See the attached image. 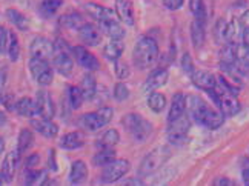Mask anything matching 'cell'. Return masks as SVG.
Masks as SVG:
<instances>
[{
  "instance_id": "cell-1",
  "label": "cell",
  "mask_w": 249,
  "mask_h": 186,
  "mask_svg": "<svg viewBox=\"0 0 249 186\" xmlns=\"http://www.w3.org/2000/svg\"><path fill=\"white\" fill-rule=\"evenodd\" d=\"M159 45L156 43L154 38L142 37L134 46L132 58L139 70H148L152 65H156V62L159 60Z\"/></svg>"
},
{
  "instance_id": "cell-2",
  "label": "cell",
  "mask_w": 249,
  "mask_h": 186,
  "mask_svg": "<svg viewBox=\"0 0 249 186\" xmlns=\"http://www.w3.org/2000/svg\"><path fill=\"white\" fill-rule=\"evenodd\" d=\"M122 125L124 126V130L131 134L132 139L139 143L145 142L149 137V134L152 132V125L139 114H126L123 117Z\"/></svg>"
},
{
  "instance_id": "cell-3",
  "label": "cell",
  "mask_w": 249,
  "mask_h": 186,
  "mask_svg": "<svg viewBox=\"0 0 249 186\" xmlns=\"http://www.w3.org/2000/svg\"><path fill=\"white\" fill-rule=\"evenodd\" d=\"M206 93L211 97H213V100L218 106L220 112H222L225 117H231V115H235V114L240 112L242 106H240V103H238V100H237V95L225 91L223 88H220L218 85L214 88V90H209Z\"/></svg>"
},
{
  "instance_id": "cell-4",
  "label": "cell",
  "mask_w": 249,
  "mask_h": 186,
  "mask_svg": "<svg viewBox=\"0 0 249 186\" xmlns=\"http://www.w3.org/2000/svg\"><path fill=\"white\" fill-rule=\"evenodd\" d=\"M171 157V149L168 146H159V148L152 149L145 159L142 160L140 168H139V175L140 177H146V175L154 174L157 169L166 163V160Z\"/></svg>"
},
{
  "instance_id": "cell-5",
  "label": "cell",
  "mask_w": 249,
  "mask_h": 186,
  "mask_svg": "<svg viewBox=\"0 0 249 186\" xmlns=\"http://www.w3.org/2000/svg\"><path fill=\"white\" fill-rule=\"evenodd\" d=\"M112 115H114V110L109 106H103L100 108L99 111H94V112H88L82 115V126L85 130H88L91 132L94 131H99L102 130L103 126H107L111 120H112Z\"/></svg>"
},
{
  "instance_id": "cell-6",
  "label": "cell",
  "mask_w": 249,
  "mask_h": 186,
  "mask_svg": "<svg viewBox=\"0 0 249 186\" xmlns=\"http://www.w3.org/2000/svg\"><path fill=\"white\" fill-rule=\"evenodd\" d=\"M65 42L57 40L54 45V53H53V60H54V68L59 71L62 75L70 77L74 71V60L70 56V53L66 51V48L63 45Z\"/></svg>"
},
{
  "instance_id": "cell-7",
  "label": "cell",
  "mask_w": 249,
  "mask_h": 186,
  "mask_svg": "<svg viewBox=\"0 0 249 186\" xmlns=\"http://www.w3.org/2000/svg\"><path fill=\"white\" fill-rule=\"evenodd\" d=\"M30 71L31 75L34 77V80L42 85V86H48L53 82V68L48 63V60L45 58H34L31 57L30 60Z\"/></svg>"
},
{
  "instance_id": "cell-8",
  "label": "cell",
  "mask_w": 249,
  "mask_h": 186,
  "mask_svg": "<svg viewBox=\"0 0 249 186\" xmlns=\"http://www.w3.org/2000/svg\"><path fill=\"white\" fill-rule=\"evenodd\" d=\"M189 128H191L189 115H181L180 119H177V120L169 123V128H168V140L172 145H181L183 142H186Z\"/></svg>"
},
{
  "instance_id": "cell-9",
  "label": "cell",
  "mask_w": 249,
  "mask_h": 186,
  "mask_svg": "<svg viewBox=\"0 0 249 186\" xmlns=\"http://www.w3.org/2000/svg\"><path fill=\"white\" fill-rule=\"evenodd\" d=\"M131 169V163L128 160L123 159H116L112 160L111 163H108L107 166H103L102 171V180L105 183H112L120 180L124 174H128Z\"/></svg>"
},
{
  "instance_id": "cell-10",
  "label": "cell",
  "mask_w": 249,
  "mask_h": 186,
  "mask_svg": "<svg viewBox=\"0 0 249 186\" xmlns=\"http://www.w3.org/2000/svg\"><path fill=\"white\" fill-rule=\"evenodd\" d=\"M209 105L198 95H188L186 97V111L189 119L196 120L197 123H202L203 117L208 111Z\"/></svg>"
},
{
  "instance_id": "cell-11",
  "label": "cell",
  "mask_w": 249,
  "mask_h": 186,
  "mask_svg": "<svg viewBox=\"0 0 249 186\" xmlns=\"http://www.w3.org/2000/svg\"><path fill=\"white\" fill-rule=\"evenodd\" d=\"M72 54L75 56V60L79 62L80 66H83L86 71H97L100 68L99 58L95 57L92 53H89L85 46H74L72 48Z\"/></svg>"
},
{
  "instance_id": "cell-12",
  "label": "cell",
  "mask_w": 249,
  "mask_h": 186,
  "mask_svg": "<svg viewBox=\"0 0 249 186\" xmlns=\"http://www.w3.org/2000/svg\"><path fill=\"white\" fill-rule=\"evenodd\" d=\"M30 53L31 57L34 58H45V60H48L54 53V43H51V40H48L46 37H36L31 43Z\"/></svg>"
},
{
  "instance_id": "cell-13",
  "label": "cell",
  "mask_w": 249,
  "mask_h": 186,
  "mask_svg": "<svg viewBox=\"0 0 249 186\" xmlns=\"http://www.w3.org/2000/svg\"><path fill=\"white\" fill-rule=\"evenodd\" d=\"M36 106H37V115H40L42 119H53L54 117V103L51 95L46 91H39L36 95Z\"/></svg>"
},
{
  "instance_id": "cell-14",
  "label": "cell",
  "mask_w": 249,
  "mask_h": 186,
  "mask_svg": "<svg viewBox=\"0 0 249 186\" xmlns=\"http://www.w3.org/2000/svg\"><path fill=\"white\" fill-rule=\"evenodd\" d=\"M168 77H169V74H168V70H165V68H160V70L152 71L146 77L145 83H143V93L149 94L152 91L159 90V88H161L163 85H166Z\"/></svg>"
},
{
  "instance_id": "cell-15",
  "label": "cell",
  "mask_w": 249,
  "mask_h": 186,
  "mask_svg": "<svg viewBox=\"0 0 249 186\" xmlns=\"http://www.w3.org/2000/svg\"><path fill=\"white\" fill-rule=\"evenodd\" d=\"M80 40L88 46H97L102 42V29L92 23H83L79 28Z\"/></svg>"
},
{
  "instance_id": "cell-16",
  "label": "cell",
  "mask_w": 249,
  "mask_h": 186,
  "mask_svg": "<svg viewBox=\"0 0 249 186\" xmlns=\"http://www.w3.org/2000/svg\"><path fill=\"white\" fill-rule=\"evenodd\" d=\"M191 79H193V83L197 88H200V90H203V91L214 90L217 86V77L214 74H211L209 71L194 70V73L191 74Z\"/></svg>"
},
{
  "instance_id": "cell-17",
  "label": "cell",
  "mask_w": 249,
  "mask_h": 186,
  "mask_svg": "<svg viewBox=\"0 0 249 186\" xmlns=\"http://www.w3.org/2000/svg\"><path fill=\"white\" fill-rule=\"evenodd\" d=\"M99 28L111 38H122L124 37V33H126L124 28L122 26V23L117 20V17L103 19V20L99 22Z\"/></svg>"
},
{
  "instance_id": "cell-18",
  "label": "cell",
  "mask_w": 249,
  "mask_h": 186,
  "mask_svg": "<svg viewBox=\"0 0 249 186\" xmlns=\"http://www.w3.org/2000/svg\"><path fill=\"white\" fill-rule=\"evenodd\" d=\"M185 111H186V97H185V94H181V93L174 94V97H172V102H171V108H169V114H168V123L180 119L181 115H185Z\"/></svg>"
},
{
  "instance_id": "cell-19",
  "label": "cell",
  "mask_w": 249,
  "mask_h": 186,
  "mask_svg": "<svg viewBox=\"0 0 249 186\" xmlns=\"http://www.w3.org/2000/svg\"><path fill=\"white\" fill-rule=\"evenodd\" d=\"M18 162H20V152L17 151H11L6 154V157L3 160V165H2V172L5 175L6 182H11L14 179V174L17 171V166H18Z\"/></svg>"
},
{
  "instance_id": "cell-20",
  "label": "cell",
  "mask_w": 249,
  "mask_h": 186,
  "mask_svg": "<svg viewBox=\"0 0 249 186\" xmlns=\"http://www.w3.org/2000/svg\"><path fill=\"white\" fill-rule=\"evenodd\" d=\"M31 125L37 132H40L42 135L48 137V139H54V137L59 134V126L53 122V119H42L40 117L39 120L34 119Z\"/></svg>"
},
{
  "instance_id": "cell-21",
  "label": "cell",
  "mask_w": 249,
  "mask_h": 186,
  "mask_svg": "<svg viewBox=\"0 0 249 186\" xmlns=\"http://www.w3.org/2000/svg\"><path fill=\"white\" fill-rule=\"evenodd\" d=\"M116 14L124 25H134V8L131 0H116Z\"/></svg>"
},
{
  "instance_id": "cell-22",
  "label": "cell",
  "mask_w": 249,
  "mask_h": 186,
  "mask_svg": "<svg viewBox=\"0 0 249 186\" xmlns=\"http://www.w3.org/2000/svg\"><path fill=\"white\" fill-rule=\"evenodd\" d=\"M85 145V134L80 131H74L70 134H65L60 140V146L63 149H79Z\"/></svg>"
},
{
  "instance_id": "cell-23",
  "label": "cell",
  "mask_w": 249,
  "mask_h": 186,
  "mask_svg": "<svg viewBox=\"0 0 249 186\" xmlns=\"http://www.w3.org/2000/svg\"><path fill=\"white\" fill-rule=\"evenodd\" d=\"M68 179H70L71 185H80L88 179V166L85 165V162L77 160L71 165V171H70Z\"/></svg>"
},
{
  "instance_id": "cell-24",
  "label": "cell",
  "mask_w": 249,
  "mask_h": 186,
  "mask_svg": "<svg viewBox=\"0 0 249 186\" xmlns=\"http://www.w3.org/2000/svg\"><path fill=\"white\" fill-rule=\"evenodd\" d=\"M223 120H225L223 114L220 112V111H217V110H214L213 106H209L206 114H205V117H203V120H202V123H200V125L206 126L208 130H218L220 126L223 125Z\"/></svg>"
},
{
  "instance_id": "cell-25",
  "label": "cell",
  "mask_w": 249,
  "mask_h": 186,
  "mask_svg": "<svg viewBox=\"0 0 249 186\" xmlns=\"http://www.w3.org/2000/svg\"><path fill=\"white\" fill-rule=\"evenodd\" d=\"M85 9L86 13H88L92 19H95L97 22L103 20V19H109V17H117L116 13L112 11L109 8H105L102 5H97V3H86L85 5Z\"/></svg>"
},
{
  "instance_id": "cell-26",
  "label": "cell",
  "mask_w": 249,
  "mask_h": 186,
  "mask_svg": "<svg viewBox=\"0 0 249 186\" xmlns=\"http://www.w3.org/2000/svg\"><path fill=\"white\" fill-rule=\"evenodd\" d=\"M124 51V45L122 42V38H111L109 43L103 48V56L108 58V60H117Z\"/></svg>"
},
{
  "instance_id": "cell-27",
  "label": "cell",
  "mask_w": 249,
  "mask_h": 186,
  "mask_svg": "<svg viewBox=\"0 0 249 186\" xmlns=\"http://www.w3.org/2000/svg\"><path fill=\"white\" fill-rule=\"evenodd\" d=\"M16 111L22 117H36L37 115L36 100L30 99V97H22V99L17 100L16 103Z\"/></svg>"
},
{
  "instance_id": "cell-28",
  "label": "cell",
  "mask_w": 249,
  "mask_h": 186,
  "mask_svg": "<svg viewBox=\"0 0 249 186\" xmlns=\"http://www.w3.org/2000/svg\"><path fill=\"white\" fill-rule=\"evenodd\" d=\"M191 40L196 48H200L205 43V22L203 20H196L191 25Z\"/></svg>"
},
{
  "instance_id": "cell-29",
  "label": "cell",
  "mask_w": 249,
  "mask_h": 186,
  "mask_svg": "<svg viewBox=\"0 0 249 186\" xmlns=\"http://www.w3.org/2000/svg\"><path fill=\"white\" fill-rule=\"evenodd\" d=\"M80 91H82V95L85 100H91L92 97L95 95V91H97V83H95V79L94 75L91 74H86L82 82H80Z\"/></svg>"
},
{
  "instance_id": "cell-30",
  "label": "cell",
  "mask_w": 249,
  "mask_h": 186,
  "mask_svg": "<svg viewBox=\"0 0 249 186\" xmlns=\"http://www.w3.org/2000/svg\"><path fill=\"white\" fill-rule=\"evenodd\" d=\"M6 17L8 20L11 22L16 28H18L20 31H26L30 28V20L26 19V16H23L20 11H17L14 8H9L6 11Z\"/></svg>"
},
{
  "instance_id": "cell-31",
  "label": "cell",
  "mask_w": 249,
  "mask_h": 186,
  "mask_svg": "<svg viewBox=\"0 0 249 186\" xmlns=\"http://www.w3.org/2000/svg\"><path fill=\"white\" fill-rule=\"evenodd\" d=\"M120 142V135L116 130H108L102 135V139H99L97 146L100 149H111Z\"/></svg>"
},
{
  "instance_id": "cell-32",
  "label": "cell",
  "mask_w": 249,
  "mask_h": 186,
  "mask_svg": "<svg viewBox=\"0 0 249 186\" xmlns=\"http://www.w3.org/2000/svg\"><path fill=\"white\" fill-rule=\"evenodd\" d=\"M165 106H166V97L163 94H160V93H154L152 91L148 97V108L151 111H154V112H161L165 110Z\"/></svg>"
},
{
  "instance_id": "cell-33",
  "label": "cell",
  "mask_w": 249,
  "mask_h": 186,
  "mask_svg": "<svg viewBox=\"0 0 249 186\" xmlns=\"http://www.w3.org/2000/svg\"><path fill=\"white\" fill-rule=\"evenodd\" d=\"M112 160H116V151H114L112 148L111 149H100V152H97L94 155L92 163L95 166H107Z\"/></svg>"
},
{
  "instance_id": "cell-34",
  "label": "cell",
  "mask_w": 249,
  "mask_h": 186,
  "mask_svg": "<svg viewBox=\"0 0 249 186\" xmlns=\"http://www.w3.org/2000/svg\"><path fill=\"white\" fill-rule=\"evenodd\" d=\"M6 54L9 56V60H11V62H17L18 56H20V45H18V38L11 31H9V40H8Z\"/></svg>"
},
{
  "instance_id": "cell-35",
  "label": "cell",
  "mask_w": 249,
  "mask_h": 186,
  "mask_svg": "<svg viewBox=\"0 0 249 186\" xmlns=\"http://www.w3.org/2000/svg\"><path fill=\"white\" fill-rule=\"evenodd\" d=\"M60 23H62L63 26H66V28H71V29H75V31H79V28H80L85 22L82 20L80 14H77V13H70V14L62 16Z\"/></svg>"
},
{
  "instance_id": "cell-36",
  "label": "cell",
  "mask_w": 249,
  "mask_h": 186,
  "mask_svg": "<svg viewBox=\"0 0 249 186\" xmlns=\"http://www.w3.org/2000/svg\"><path fill=\"white\" fill-rule=\"evenodd\" d=\"M189 9L196 19L206 22V6L203 0H189Z\"/></svg>"
},
{
  "instance_id": "cell-37",
  "label": "cell",
  "mask_w": 249,
  "mask_h": 186,
  "mask_svg": "<svg viewBox=\"0 0 249 186\" xmlns=\"http://www.w3.org/2000/svg\"><path fill=\"white\" fill-rule=\"evenodd\" d=\"M68 102L71 105L72 110H79V108L82 106L83 103V95H82V91H80V88L79 86H70V90H68Z\"/></svg>"
},
{
  "instance_id": "cell-38",
  "label": "cell",
  "mask_w": 249,
  "mask_h": 186,
  "mask_svg": "<svg viewBox=\"0 0 249 186\" xmlns=\"http://www.w3.org/2000/svg\"><path fill=\"white\" fill-rule=\"evenodd\" d=\"M33 140H34L33 132L30 130H22L20 134H18V146H17L18 152H20V154L25 152L33 145Z\"/></svg>"
},
{
  "instance_id": "cell-39",
  "label": "cell",
  "mask_w": 249,
  "mask_h": 186,
  "mask_svg": "<svg viewBox=\"0 0 249 186\" xmlns=\"http://www.w3.org/2000/svg\"><path fill=\"white\" fill-rule=\"evenodd\" d=\"M62 5H63V0H43L40 9L45 16H53Z\"/></svg>"
},
{
  "instance_id": "cell-40",
  "label": "cell",
  "mask_w": 249,
  "mask_h": 186,
  "mask_svg": "<svg viewBox=\"0 0 249 186\" xmlns=\"http://www.w3.org/2000/svg\"><path fill=\"white\" fill-rule=\"evenodd\" d=\"M114 71H116V75L119 77L120 80H126L131 71H129V66L126 62H122V60H114Z\"/></svg>"
},
{
  "instance_id": "cell-41",
  "label": "cell",
  "mask_w": 249,
  "mask_h": 186,
  "mask_svg": "<svg viewBox=\"0 0 249 186\" xmlns=\"http://www.w3.org/2000/svg\"><path fill=\"white\" fill-rule=\"evenodd\" d=\"M114 97L119 100V102H123V100H126L128 97H129V90H128V86L119 82L116 83V86H114Z\"/></svg>"
},
{
  "instance_id": "cell-42",
  "label": "cell",
  "mask_w": 249,
  "mask_h": 186,
  "mask_svg": "<svg viewBox=\"0 0 249 186\" xmlns=\"http://www.w3.org/2000/svg\"><path fill=\"white\" fill-rule=\"evenodd\" d=\"M0 103H2L8 111H14L16 108V97L14 94H9V93H2L0 94Z\"/></svg>"
},
{
  "instance_id": "cell-43",
  "label": "cell",
  "mask_w": 249,
  "mask_h": 186,
  "mask_svg": "<svg viewBox=\"0 0 249 186\" xmlns=\"http://www.w3.org/2000/svg\"><path fill=\"white\" fill-rule=\"evenodd\" d=\"M8 40H9V31L5 26H0V53H6L8 50Z\"/></svg>"
},
{
  "instance_id": "cell-44",
  "label": "cell",
  "mask_w": 249,
  "mask_h": 186,
  "mask_svg": "<svg viewBox=\"0 0 249 186\" xmlns=\"http://www.w3.org/2000/svg\"><path fill=\"white\" fill-rule=\"evenodd\" d=\"M181 68H183V71L186 74H193L194 73V63H193V58H191V56L188 53L183 54V57H181Z\"/></svg>"
},
{
  "instance_id": "cell-45",
  "label": "cell",
  "mask_w": 249,
  "mask_h": 186,
  "mask_svg": "<svg viewBox=\"0 0 249 186\" xmlns=\"http://www.w3.org/2000/svg\"><path fill=\"white\" fill-rule=\"evenodd\" d=\"M185 0H163V5L169 9V11H177L183 6Z\"/></svg>"
},
{
  "instance_id": "cell-46",
  "label": "cell",
  "mask_w": 249,
  "mask_h": 186,
  "mask_svg": "<svg viewBox=\"0 0 249 186\" xmlns=\"http://www.w3.org/2000/svg\"><path fill=\"white\" fill-rule=\"evenodd\" d=\"M40 162V157H39V154H33L30 155V157L26 159V166L28 168H34V166H37Z\"/></svg>"
},
{
  "instance_id": "cell-47",
  "label": "cell",
  "mask_w": 249,
  "mask_h": 186,
  "mask_svg": "<svg viewBox=\"0 0 249 186\" xmlns=\"http://www.w3.org/2000/svg\"><path fill=\"white\" fill-rule=\"evenodd\" d=\"M214 185L215 186H234L235 183L232 180H229L228 177H220L214 182Z\"/></svg>"
},
{
  "instance_id": "cell-48",
  "label": "cell",
  "mask_w": 249,
  "mask_h": 186,
  "mask_svg": "<svg viewBox=\"0 0 249 186\" xmlns=\"http://www.w3.org/2000/svg\"><path fill=\"white\" fill-rule=\"evenodd\" d=\"M242 45L249 48V28H242Z\"/></svg>"
},
{
  "instance_id": "cell-49",
  "label": "cell",
  "mask_w": 249,
  "mask_h": 186,
  "mask_svg": "<svg viewBox=\"0 0 249 186\" xmlns=\"http://www.w3.org/2000/svg\"><path fill=\"white\" fill-rule=\"evenodd\" d=\"M55 152H54V149L50 152V168L53 169V171H57V163H55V160H54V157H55V155H54Z\"/></svg>"
},
{
  "instance_id": "cell-50",
  "label": "cell",
  "mask_w": 249,
  "mask_h": 186,
  "mask_svg": "<svg viewBox=\"0 0 249 186\" xmlns=\"http://www.w3.org/2000/svg\"><path fill=\"white\" fill-rule=\"evenodd\" d=\"M240 23H242V26H243V28H249V11H248V13H245V14L242 16Z\"/></svg>"
},
{
  "instance_id": "cell-51",
  "label": "cell",
  "mask_w": 249,
  "mask_h": 186,
  "mask_svg": "<svg viewBox=\"0 0 249 186\" xmlns=\"http://www.w3.org/2000/svg\"><path fill=\"white\" fill-rule=\"evenodd\" d=\"M242 177H243L245 185H249V166H245V168H243V171H242Z\"/></svg>"
},
{
  "instance_id": "cell-52",
  "label": "cell",
  "mask_w": 249,
  "mask_h": 186,
  "mask_svg": "<svg viewBox=\"0 0 249 186\" xmlns=\"http://www.w3.org/2000/svg\"><path fill=\"white\" fill-rule=\"evenodd\" d=\"M3 151H5V140H3V137H0V154Z\"/></svg>"
},
{
  "instance_id": "cell-53",
  "label": "cell",
  "mask_w": 249,
  "mask_h": 186,
  "mask_svg": "<svg viewBox=\"0 0 249 186\" xmlns=\"http://www.w3.org/2000/svg\"><path fill=\"white\" fill-rule=\"evenodd\" d=\"M124 185H142V182H139V180H131V182H124Z\"/></svg>"
},
{
  "instance_id": "cell-54",
  "label": "cell",
  "mask_w": 249,
  "mask_h": 186,
  "mask_svg": "<svg viewBox=\"0 0 249 186\" xmlns=\"http://www.w3.org/2000/svg\"><path fill=\"white\" fill-rule=\"evenodd\" d=\"M6 182V179H5V175H3V172H0V186H2L3 183Z\"/></svg>"
}]
</instances>
